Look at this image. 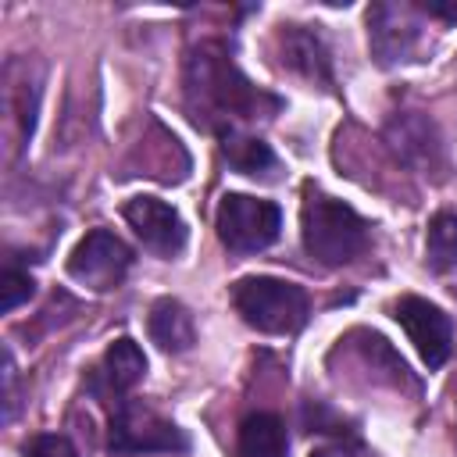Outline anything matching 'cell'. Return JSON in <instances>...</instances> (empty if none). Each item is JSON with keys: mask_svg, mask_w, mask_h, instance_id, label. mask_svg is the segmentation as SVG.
I'll use <instances>...</instances> for the list:
<instances>
[{"mask_svg": "<svg viewBox=\"0 0 457 457\" xmlns=\"http://www.w3.org/2000/svg\"><path fill=\"white\" fill-rule=\"evenodd\" d=\"M186 111L200 129L211 132H228L239 129L243 121L271 118L282 100L261 86H253L239 64L232 61L225 43H200L186 57Z\"/></svg>", "mask_w": 457, "mask_h": 457, "instance_id": "obj_1", "label": "cell"}, {"mask_svg": "<svg viewBox=\"0 0 457 457\" xmlns=\"http://www.w3.org/2000/svg\"><path fill=\"white\" fill-rule=\"evenodd\" d=\"M300 239L318 264L343 268L368 250V221L346 200L307 186L300 204Z\"/></svg>", "mask_w": 457, "mask_h": 457, "instance_id": "obj_2", "label": "cell"}, {"mask_svg": "<svg viewBox=\"0 0 457 457\" xmlns=\"http://www.w3.org/2000/svg\"><path fill=\"white\" fill-rule=\"evenodd\" d=\"M236 314L264 336H293L307 325L311 300L303 286L275 275H246L232 286Z\"/></svg>", "mask_w": 457, "mask_h": 457, "instance_id": "obj_3", "label": "cell"}, {"mask_svg": "<svg viewBox=\"0 0 457 457\" xmlns=\"http://www.w3.org/2000/svg\"><path fill=\"white\" fill-rule=\"evenodd\" d=\"M214 228L228 253H261L282 232V207L250 193H225L214 211Z\"/></svg>", "mask_w": 457, "mask_h": 457, "instance_id": "obj_4", "label": "cell"}, {"mask_svg": "<svg viewBox=\"0 0 457 457\" xmlns=\"http://www.w3.org/2000/svg\"><path fill=\"white\" fill-rule=\"evenodd\" d=\"M107 443L114 453H186L189 436L154 407L139 400H121L111 411Z\"/></svg>", "mask_w": 457, "mask_h": 457, "instance_id": "obj_5", "label": "cell"}, {"mask_svg": "<svg viewBox=\"0 0 457 457\" xmlns=\"http://www.w3.org/2000/svg\"><path fill=\"white\" fill-rule=\"evenodd\" d=\"M425 39L418 4H371L368 7V50L378 68H400L418 61Z\"/></svg>", "mask_w": 457, "mask_h": 457, "instance_id": "obj_6", "label": "cell"}, {"mask_svg": "<svg viewBox=\"0 0 457 457\" xmlns=\"http://www.w3.org/2000/svg\"><path fill=\"white\" fill-rule=\"evenodd\" d=\"M132 261V246L121 236L111 228H89L68 253V275L93 293H111L125 282Z\"/></svg>", "mask_w": 457, "mask_h": 457, "instance_id": "obj_7", "label": "cell"}, {"mask_svg": "<svg viewBox=\"0 0 457 457\" xmlns=\"http://www.w3.org/2000/svg\"><path fill=\"white\" fill-rule=\"evenodd\" d=\"M393 318L407 332V339L414 343V350L428 364V371H436L450 361V353H453V321L439 303H432L425 296H400L393 303Z\"/></svg>", "mask_w": 457, "mask_h": 457, "instance_id": "obj_8", "label": "cell"}, {"mask_svg": "<svg viewBox=\"0 0 457 457\" xmlns=\"http://www.w3.org/2000/svg\"><path fill=\"white\" fill-rule=\"evenodd\" d=\"M121 214H125L129 228L136 232V239H139L150 253L171 261V257H179V253L186 250L189 228H186L182 214H179L168 200H161V196H146V193H143V196L125 200Z\"/></svg>", "mask_w": 457, "mask_h": 457, "instance_id": "obj_9", "label": "cell"}, {"mask_svg": "<svg viewBox=\"0 0 457 457\" xmlns=\"http://www.w3.org/2000/svg\"><path fill=\"white\" fill-rule=\"evenodd\" d=\"M386 143L389 150L414 171L432 175V171H446V146L443 136L436 129V121L421 111H396L386 121Z\"/></svg>", "mask_w": 457, "mask_h": 457, "instance_id": "obj_10", "label": "cell"}, {"mask_svg": "<svg viewBox=\"0 0 457 457\" xmlns=\"http://www.w3.org/2000/svg\"><path fill=\"white\" fill-rule=\"evenodd\" d=\"M278 61L286 71H293L307 86H318V89L336 86L332 54H328L321 32H314L311 25H282L278 29Z\"/></svg>", "mask_w": 457, "mask_h": 457, "instance_id": "obj_11", "label": "cell"}, {"mask_svg": "<svg viewBox=\"0 0 457 457\" xmlns=\"http://www.w3.org/2000/svg\"><path fill=\"white\" fill-rule=\"evenodd\" d=\"M146 378V353L132 336H118L107 350L100 368L89 375V389L111 403L129 400V393Z\"/></svg>", "mask_w": 457, "mask_h": 457, "instance_id": "obj_12", "label": "cell"}, {"mask_svg": "<svg viewBox=\"0 0 457 457\" xmlns=\"http://www.w3.org/2000/svg\"><path fill=\"white\" fill-rule=\"evenodd\" d=\"M146 332L164 353H186L196 343V321H193L189 307L182 300H171V296H164L150 307Z\"/></svg>", "mask_w": 457, "mask_h": 457, "instance_id": "obj_13", "label": "cell"}, {"mask_svg": "<svg viewBox=\"0 0 457 457\" xmlns=\"http://www.w3.org/2000/svg\"><path fill=\"white\" fill-rule=\"evenodd\" d=\"M236 457H289L286 421L271 411L246 414L236 432Z\"/></svg>", "mask_w": 457, "mask_h": 457, "instance_id": "obj_14", "label": "cell"}, {"mask_svg": "<svg viewBox=\"0 0 457 457\" xmlns=\"http://www.w3.org/2000/svg\"><path fill=\"white\" fill-rule=\"evenodd\" d=\"M221 157L228 161L232 171L250 175V179H271V171L278 168V157L271 154V146L261 136H250L243 129H228L218 136Z\"/></svg>", "mask_w": 457, "mask_h": 457, "instance_id": "obj_15", "label": "cell"}, {"mask_svg": "<svg viewBox=\"0 0 457 457\" xmlns=\"http://www.w3.org/2000/svg\"><path fill=\"white\" fill-rule=\"evenodd\" d=\"M425 268L432 275H446L457 268V214L439 211L425 232Z\"/></svg>", "mask_w": 457, "mask_h": 457, "instance_id": "obj_16", "label": "cell"}, {"mask_svg": "<svg viewBox=\"0 0 457 457\" xmlns=\"http://www.w3.org/2000/svg\"><path fill=\"white\" fill-rule=\"evenodd\" d=\"M32 289H36L32 275H29L25 268H18V264H7V268H4V275H0V293H4L0 307H4V311L21 307V303L32 296Z\"/></svg>", "mask_w": 457, "mask_h": 457, "instance_id": "obj_17", "label": "cell"}, {"mask_svg": "<svg viewBox=\"0 0 457 457\" xmlns=\"http://www.w3.org/2000/svg\"><path fill=\"white\" fill-rule=\"evenodd\" d=\"M25 457H79L75 443L68 436H57V432H43V436H32L21 450Z\"/></svg>", "mask_w": 457, "mask_h": 457, "instance_id": "obj_18", "label": "cell"}]
</instances>
